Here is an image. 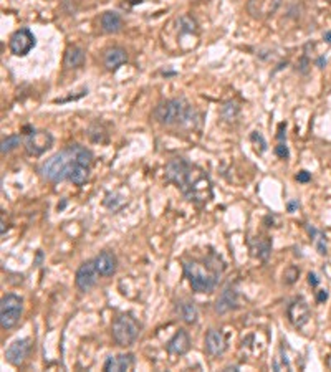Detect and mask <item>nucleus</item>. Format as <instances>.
<instances>
[{
	"mask_svg": "<svg viewBox=\"0 0 331 372\" xmlns=\"http://www.w3.org/2000/svg\"><path fill=\"white\" fill-rule=\"evenodd\" d=\"M152 116H154V119L159 124H164V126H176V124L185 126L194 123L196 112L187 104L185 99L174 98L159 103L154 108Z\"/></svg>",
	"mask_w": 331,
	"mask_h": 372,
	"instance_id": "2",
	"label": "nucleus"
},
{
	"mask_svg": "<svg viewBox=\"0 0 331 372\" xmlns=\"http://www.w3.org/2000/svg\"><path fill=\"white\" fill-rule=\"evenodd\" d=\"M323 63H324V58H320V60H318V65H320V66H323Z\"/></svg>",
	"mask_w": 331,
	"mask_h": 372,
	"instance_id": "32",
	"label": "nucleus"
},
{
	"mask_svg": "<svg viewBox=\"0 0 331 372\" xmlns=\"http://www.w3.org/2000/svg\"><path fill=\"white\" fill-rule=\"evenodd\" d=\"M126 60H128V55H126V51L123 48H119V46H113V48L104 50L103 63L106 68L111 71L118 70L123 63H126Z\"/></svg>",
	"mask_w": 331,
	"mask_h": 372,
	"instance_id": "18",
	"label": "nucleus"
},
{
	"mask_svg": "<svg viewBox=\"0 0 331 372\" xmlns=\"http://www.w3.org/2000/svg\"><path fill=\"white\" fill-rule=\"evenodd\" d=\"M310 179H311V176H310V172H307V170H300L296 174V181L298 182H303L305 184V182H308Z\"/></svg>",
	"mask_w": 331,
	"mask_h": 372,
	"instance_id": "27",
	"label": "nucleus"
},
{
	"mask_svg": "<svg viewBox=\"0 0 331 372\" xmlns=\"http://www.w3.org/2000/svg\"><path fill=\"white\" fill-rule=\"evenodd\" d=\"M134 367V356L132 354H119L111 356L104 362V370L108 372H126Z\"/></svg>",
	"mask_w": 331,
	"mask_h": 372,
	"instance_id": "15",
	"label": "nucleus"
},
{
	"mask_svg": "<svg viewBox=\"0 0 331 372\" xmlns=\"http://www.w3.org/2000/svg\"><path fill=\"white\" fill-rule=\"evenodd\" d=\"M166 348H168V353H171V354L182 356L187 353L190 348V337L184 329H179L177 333L171 337V341L168 342Z\"/></svg>",
	"mask_w": 331,
	"mask_h": 372,
	"instance_id": "16",
	"label": "nucleus"
},
{
	"mask_svg": "<svg viewBox=\"0 0 331 372\" xmlns=\"http://www.w3.org/2000/svg\"><path fill=\"white\" fill-rule=\"evenodd\" d=\"M185 276H187L190 288L196 293H210L217 287L218 273L210 265L204 262H187L184 265Z\"/></svg>",
	"mask_w": 331,
	"mask_h": 372,
	"instance_id": "3",
	"label": "nucleus"
},
{
	"mask_svg": "<svg viewBox=\"0 0 331 372\" xmlns=\"http://www.w3.org/2000/svg\"><path fill=\"white\" fill-rule=\"evenodd\" d=\"M17 146H20V136L13 134V136L5 137L4 141H2V154H7V152L13 151V149L17 148Z\"/></svg>",
	"mask_w": 331,
	"mask_h": 372,
	"instance_id": "24",
	"label": "nucleus"
},
{
	"mask_svg": "<svg viewBox=\"0 0 331 372\" xmlns=\"http://www.w3.org/2000/svg\"><path fill=\"white\" fill-rule=\"evenodd\" d=\"M95 267L98 270V273L101 275V276H111V275H115V271L118 268V258L116 255L113 253V251H101L95 260Z\"/></svg>",
	"mask_w": 331,
	"mask_h": 372,
	"instance_id": "14",
	"label": "nucleus"
},
{
	"mask_svg": "<svg viewBox=\"0 0 331 372\" xmlns=\"http://www.w3.org/2000/svg\"><path fill=\"white\" fill-rule=\"evenodd\" d=\"M53 144V136L48 131H32L25 139V149L30 156H42Z\"/></svg>",
	"mask_w": 331,
	"mask_h": 372,
	"instance_id": "7",
	"label": "nucleus"
},
{
	"mask_svg": "<svg viewBox=\"0 0 331 372\" xmlns=\"http://www.w3.org/2000/svg\"><path fill=\"white\" fill-rule=\"evenodd\" d=\"M98 270L95 267V262H85L76 271V287L81 291H90L96 284L98 280Z\"/></svg>",
	"mask_w": 331,
	"mask_h": 372,
	"instance_id": "11",
	"label": "nucleus"
},
{
	"mask_svg": "<svg viewBox=\"0 0 331 372\" xmlns=\"http://www.w3.org/2000/svg\"><path fill=\"white\" fill-rule=\"evenodd\" d=\"M237 303H238V295H237V291L229 287V288H225L220 296L217 298V301H215V311L217 313H227V311L230 309H234L237 308Z\"/></svg>",
	"mask_w": 331,
	"mask_h": 372,
	"instance_id": "17",
	"label": "nucleus"
},
{
	"mask_svg": "<svg viewBox=\"0 0 331 372\" xmlns=\"http://www.w3.org/2000/svg\"><path fill=\"white\" fill-rule=\"evenodd\" d=\"M177 313L181 316V320L187 324H194L199 318V311L197 306L192 301H181L177 306Z\"/></svg>",
	"mask_w": 331,
	"mask_h": 372,
	"instance_id": "20",
	"label": "nucleus"
},
{
	"mask_svg": "<svg viewBox=\"0 0 331 372\" xmlns=\"http://www.w3.org/2000/svg\"><path fill=\"white\" fill-rule=\"evenodd\" d=\"M123 26V20L119 17V13L116 12H106L101 17V28L106 33H116L121 30Z\"/></svg>",
	"mask_w": 331,
	"mask_h": 372,
	"instance_id": "19",
	"label": "nucleus"
},
{
	"mask_svg": "<svg viewBox=\"0 0 331 372\" xmlns=\"http://www.w3.org/2000/svg\"><path fill=\"white\" fill-rule=\"evenodd\" d=\"M2 235H5V232H7V228H5V212H2Z\"/></svg>",
	"mask_w": 331,
	"mask_h": 372,
	"instance_id": "30",
	"label": "nucleus"
},
{
	"mask_svg": "<svg viewBox=\"0 0 331 372\" xmlns=\"http://www.w3.org/2000/svg\"><path fill=\"white\" fill-rule=\"evenodd\" d=\"M308 281H310L311 287H316V284H318V278H316V275H315V273H310V275H308Z\"/></svg>",
	"mask_w": 331,
	"mask_h": 372,
	"instance_id": "28",
	"label": "nucleus"
},
{
	"mask_svg": "<svg viewBox=\"0 0 331 372\" xmlns=\"http://www.w3.org/2000/svg\"><path fill=\"white\" fill-rule=\"evenodd\" d=\"M113 339L121 348H128L137 339L141 333V324L131 314H119L113 323Z\"/></svg>",
	"mask_w": 331,
	"mask_h": 372,
	"instance_id": "5",
	"label": "nucleus"
},
{
	"mask_svg": "<svg viewBox=\"0 0 331 372\" xmlns=\"http://www.w3.org/2000/svg\"><path fill=\"white\" fill-rule=\"evenodd\" d=\"M280 5L282 0H249L247 12L257 20H265L273 15Z\"/></svg>",
	"mask_w": 331,
	"mask_h": 372,
	"instance_id": "10",
	"label": "nucleus"
},
{
	"mask_svg": "<svg viewBox=\"0 0 331 372\" xmlns=\"http://www.w3.org/2000/svg\"><path fill=\"white\" fill-rule=\"evenodd\" d=\"M68 179L75 185H83V184H86V181L90 179V165L75 162V165H73V169L70 172V177Z\"/></svg>",
	"mask_w": 331,
	"mask_h": 372,
	"instance_id": "22",
	"label": "nucleus"
},
{
	"mask_svg": "<svg viewBox=\"0 0 331 372\" xmlns=\"http://www.w3.org/2000/svg\"><path fill=\"white\" fill-rule=\"evenodd\" d=\"M328 300V293L326 291H320V295H318V301L323 303V301H326Z\"/></svg>",
	"mask_w": 331,
	"mask_h": 372,
	"instance_id": "29",
	"label": "nucleus"
},
{
	"mask_svg": "<svg viewBox=\"0 0 331 372\" xmlns=\"http://www.w3.org/2000/svg\"><path fill=\"white\" fill-rule=\"evenodd\" d=\"M324 40H326L328 43H331V32H328V33H324Z\"/></svg>",
	"mask_w": 331,
	"mask_h": 372,
	"instance_id": "31",
	"label": "nucleus"
},
{
	"mask_svg": "<svg viewBox=\"0 0 331 372\" xmlns=\"http://www.w3.org/2000/svg\"><path fill=\"white\" fill-rule=\"evenodd\" d=\"M166 181L174 182L185 198L196 204H207L212 198V182L202 169L176 157L166 165Z\"/></svg>",
	"mask_w": 331,
	"mask_h": 372,
	"instance_id": "1",
	"label": "nucleus"
},
{
	"mask_svg": "<svg viewBox=\"0 0 331 372\" xmlns=\"http://www.w3.org/2000/svg\"><path fill=\"white\" fill-rule=\"evenodd\" d=\"M23 309L22 298L17 295H7L0 303V324L4 329H10L20 321Z\"/></svg>",
	"mask_w": 331,
	"mask_h": 372,
	"instance_id": "6",
	"label": "nucleus"
},
{
	"mask_svg": "<svg viewBox=\"0 0 331 372\" xmlns=\"http://www.w3.org/2000/svg\"><path fill=\"white\" fill-rule=\"evenodd\" d=\"M220 115L224 118V121H227V123H232V121H235V118L238 116V106L235 103H225L222 106V111H220Z\"/></svg>",
	"mask_w": 331,
	"mask_h": 372,
	"instance_id": "23",
	"label": "nucleus"
},
{
	"mask_svg": "<svg viewBox=\"0 0 331 372\" xmlns=\"http://www.w3.org/2000/svg\"><path fill=\"white\" fill-rule=\"evenodd\" d=\"M29 351H30V341L18 339L10 344V348L7 349V353H5V357L12 366H20V364L25 361V357L29 356Z\"/></svg>",
	"mask_w": 331,
	"mask_h": 372,
	"instance_id": "13",
	"label": "nucleus"
},
{
	"mask_svg": "<svg viewBox=\"0 0 331 372\" xmlns=\"http://www.w3.org/2000/svg\"><path fill=\"white\" fill-rule=\"evenodd\" d=\"M75 162H78V161L75 157V152H73V148L70 146V148H66L65 151L51 156L50 159H46L42 164V167H40V172H42V176L46 181L62 182L65 179L70 177V172L73 169V165H75Z\"/></svg>",
	"mask_w": 331,
	"mask_h": 372,
	"instance_id": "4",
	"label": "nucleus"
},
{
	"mask_svg": "<svg viewBox=\"0 0 331 372\" xmlns=\"http://www.w3.org/2000/svg\"><path fill=\"white\" fill-rule=\"evenodd\" d=\"M250 141L254 142L257 152H260V154H262V152H265V149H267V141H265L260 132H257V131L252 132V134H250Z\"/></svg>",
	"mask_w": 331,
	"mask_h": 372,
	"instance_id": "25",
	"label": "nucleus"
},
{
	"mask_svg": "<svg viewBox=\"0 0 331 372\" xmlns=\"http://www.w3.org/2000/svg\"><path fill=\"white\" fill-rule=\"evenodd\" d=\"M10 51L17 56L29 55L30 50L35 46V37L29 28H20L10 37Z\"/></svg>",
	"mask_w": 331,
	"mask_h": 372,
	"instance_id": "8",
	"label": "nucleus"
},
{
	"mask_svg": "<svg viewBox=\"0 0 331 372\" xmlns=\"http://www.w3.org/2000/svg\"><path fill=\"white\" fill-rule=\"evenodd\" d=\"M275 152H277V156H278V157L287 159V157H288V148H287V144H285V142L282 141V142L275 148Z\"/></svg>",
	"mask_w": 331,
	"mask_h": 372,
	"instance_id": "26",
	"label": "nucleus"
},
{
	"mask_svg": "<svg viewBox=\"0 0 331 372\" xmlns=\"http://www.w3.org/2000/svg\"><path fill=\"white\" fill-rule=\"evenodd\" d=\"M85 63V51L78 46H70L65 53V66L66 68H78Z\"/></svg>",
	"mask_w": 331,
	"mask_h": 372,
	"instance_id": "21",
	"label": "nucleus"
},
{
	"mask_svg": "<svg viewBox=\"0 0 331 372\" xmlns=\"http://www.w3.org/2000/svg\"><path fill=\"white\" fill-rule=\"evenodd\" d=\"M287 316L288 321L293 324L296 329H301L305 324L310 321V308L307 301L303 298H296L293 300L287 308Z\"/></svg>",
	"mask_w": 331,
	"mask_h": 372,
	"instance_id": "9",
	"label": "nucleus"
},
{
	"mask_svg": "<svg viewBox=\"0 0 331 372\" xmlns=\"http://www.w3.org/2000/svg\"><path fill=\"white\" fill-rule=\"evenodd\" d=\"M225 349H227V341H225L222 331L210 329L207 336H205V351L209 353V356L218 357L225 353Z\"/></svg>",
	"mask_w": 331,
	"mask_h": 372,
	"instance_id": "12",
	"label": "nucleus"
}]
</instances>
